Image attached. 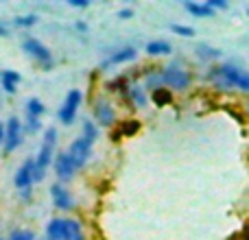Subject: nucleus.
Here are the masks:
<instances>
[{"instance_id":"obj_31","label":"nucleus","mask_w":249,"mask_h":240,"mask_svg":"<svg viewBox=\"0 0 249 240\" xmlns=\"http://www.w3.org/2000/svg\"><path fill=\"white\" fill-rule=\"evenodd\" d=\"M4 131H7V129H4V122L0 120V146L4 144Z\"/></svg>"},{"instance_id":"obj_23","label":"nucleus","mask_w":249,"mask_h":240,"mask_svg":"<svg viewBox=\"0 0 249 240\" xmlns=\"http://www.w3.org/2000/svg\"><path fill=\"white\" fill-rule=\"evenodd\" d=\"M7 240H35V232L33 229H26V227H18L9 234Z\"/></svg>"},{"instance_id":"obj_18","label":"nucleus","mask_w":249,"mask_h":240,"mask_svg":"<svg viewBox=\"0 0 249 240\" xmlns=\"http://www.w3.org/2000/svg\"><path fill=\"white\" fill-rule=\"evenodd\" d=\"M24 112H26V118H39V120H42L44 112H46V105H44L39 99H35V96H33V99L26 101Z\"/></svg>"},{"instance_id":"obj_16","label":"nucleus","mask_w":249,"mask_h":240,"mask_svg":"<svg viewBox=\"0 0 249 240\" xmlns=\"http://www.w3.org/2000/svg\"><path fill=\"white\" fill-rule=\"evenodd\" d=\"M66 240H88L86 227L79 219H68L66 216Z\"/></svg>"},{"instance_id":"obj_7","label":"nucleus","mask_w":249,"mask_h":240,"mask_svg":"<svg viewBox=\"0 0 249 240\" xmlns=\"http://www.w3.org/2000/svg\"><path fill=\"white\" fill-rule=\"evenodd\" d=\"M66 153L70 155V159H72V164L77 166V171H81V168H86L88 164H90L92 155H94V144H90L88 140H83V137L79 136L68 144Z\"/></svg>"},{"instance_id":"obj_1","label":"nucleus","mask_w":249,"mask_h":240,"mask_svg":"<svg viewBox=\"0 0 249 240\" xmlns=\"http://www.w3.org/2000/svg\"><path fill=\"white\" fill-rule=\"evenodd\" d=\"M57 137H59V133H57L55 127H46L42 133V144H39L37 149V155H35V171H33V177H35V184H39V181H44V177H46L48 168L53 166V162H55V149H57Z\"/></svg>"},{"instance_id":"obj_8","label":"nucleus","mask_w":249,"mask_h":240,"mask_svg":"<svg viewBox=\"0 0 249 240\" xmlns=\"http://www.w3.org/2000/svg\"><path fill=\"white\" fill-rule=\"evenodd\" d=\"M33 171H35L33 157H26L24 162L18 166L16 175H13V186L18 188V192H29V190H33V184H35Z\"/></svg>"},{"instance_id":"obj_24","label":"nucleus","mask_w":249,"mask_h":240,"mask_svg":"<svg viewBox=\"0 0 249 240\" xmlns=\"http://www.w3.org/2000/svg\"><path fill=\"white\" fill-rule=\"evenodd\" d=\"M171 31L175 35H181V37H195V29L193 26H188V24H177V22H173Z\"/></svg>"},{"instance_id":"obj_11","label":"nucleus","mask_w":249,"mask_h":240,"mask_svg":"<svg viewBox=\"0 0 249 240\" xmlns=\"http://www.w3.org/2000/svg\"><path fill=\"white\" fill-rule=\"evenodd\" d=\"M51 201H53V206H55L57 210H61V212L74 210V197H72V192H70V190L66 188L64 184H59V181L51 186Z\"/></svg>"},{"instance_id":"obj_20","label":"nucleus","mask_w":249,"mask_h":240,"mask_svg":"<svg viewBox=\"0 0 249 240\" xmlns=\"http://www.w3.org/2000/svg\"><path fill=\"white\" fill-rule=\"evenodd\" d=\"M81 137L88 140L90 144H94V142L99 140V124L92 122V120H86V122L81 124Z\"/></svg>"},{"instance_id":"obj_32","label":"nucleus","mask_w":249,"mask_h":240,"mask_svg":"<svg viewBox=\"0 0 249 240\" xmlns=\"http://www.w3.org/2000/svg\"><path fill=\"white\" fill-rule=\"evenodd\" d=\"M77 29L79 31H88V24H86V22H77Z\"/></svg>"},{"instance_id":"obj_26","label":"nucleus","mask_w":249,"mask_h":240,"mask_svg":"<svg viewBox=\"0 0 249 240\" xmlns=\"http://www.w3.org/2000/svg\"><path fill=\"white\" fill-rule=\"evenodd\" d=\"M238 90L245 92V94H249V70H243L241 81H238Z\"/></svg>"},{"instance_id":"obj_13","label":"nucleus","mask_w":249,"mask_h":240,"mask_svg":"<svg viewBox=\"0 0 249 240\" xmlns=\"http://www.w3.org/2000/svg\"><path fill=\"white\" fill-rule=\"evenodd\" d=\"M138 57V51L133 46H124V48H118V51H114L112 55L107 57V59L101 64V68H112V66H123V64H129V61H133Z\"/></svg>"},{"instance_id":"obj_35","label":"nucleus","mask_w":249,"mask_h":240,"mask_svg":"<svg viewBox=\"0 0 249 240\" xmlns=\"http://www.w3.org/2000/svg\"><path fill=\"white\" fill-rule=\"evenodd\" d=\"M0 240H2V238H0Z\"/></svg>"},{"instance_id":"obj_5","label":"nucleus","mask_w":249,"mask_h":240,"mask_svg":"<svg viewBox=\"0 0 249 240\" xmlns=\"http://www.w3.org/2000/svg\"><path fill=\"white\" fill-rule=\"evenodd\" d=\"M83 103V92L81 90H70L68 94H66L64 103H61V107L57 109V118H59L61 124H72L74 120H77V114H79V107H81Z\"/></svg>"},{"instance_id":"obj_30","label":"nucleus","mask_w":249,"mask_h":240,"mask_svg":"<svg viewBox=\"0 0 249 240\" xmlns=\"http://www.w3.org/2000/svg\"><path fill=\"white\" fill-rule=\"evenodd\" d=\"M0 37H9V26L0 20Z\"/></svg>"},{"instance_id":"obj_14","label":"nucleus","mask_w":249,"mask_h":240,"mask_svg":"<svg viewBox=\"0 0 249 240\" xmlns=\"http://www.w3.org/2000/svg\"><path fill=\"white\" fill-rule=\"evenodd\" d=\"M20 72H16V70H2V74H0V87H2L4 94H16L18 87H20Z\"/></svg>"},{"instance_id":"obj_4","label":"nucleus","mask_w":249,"mask_h":240,"mask_svg":"<svg viewBox=\"0 0 249 240\" xmlns=\"http://www.w3.org/2000/svg\"><path fill=\"white\" fill-rule=\"evenodd\" d=\"M4 144H2V151L4 155H11L16 153L18 149L22 146V142H24V122H22L18 116H11L4 122Z\"/></svg>"},{"instance_id":"obj_27","label":"nucleus","mask_w":249,"mask_h":240,"mask_svg":"<svg viewBox=\"0 0 249 240\" xmlns=\"http://www.w3.org/2000/svg\"><path fill=\"white\" fill-rule=\"evenodd\" d=\"M206 4L212 9V11H221V9H228L230 7L225 0H206Z\"/></svg>"},{"instance_id":"obj_33","label":"nucleus","mask_w":249,"mask_h":240,"mask_svg":"<svg viewBox=\"0 0 249 240\" xmlns=\"http://www.w3.org/2000/svg\"><path fill=\"white\" fill-rule=\"evenodd\" d=\"M247 16H249V9H247Z\"/></svg>"},{"instance_id":"obj_15","label":"nucleus","mask_w":249,"mask_h":240,"mask_svg":"<svg viewBox=\"0 0 249 240\" xmlns=\"http://www.w3.org/2000/svg\"><path fill=\"white\" fill-rule=\"evenodd\" d=\"M144 52L149 57H166L173 52V46H171V42H166V39H151V42L144 46Z\"/></svg>"},{"instance_id":"obj_12","label":"nucleus","mask_w":249,"mask_h":240,"mask_svg":"<svg viewBox=\"0 0 249 240\" xmlns=\"http://www.w3.org/2000/svg\"><path fill=\"white\" fill-rule=\"evenodd\" d=\"M124 96H127L129 103H131L133 107H138V109H144L146 105H149V101H151L149 90L144 87V83H129L127 94Z\"/></svg>"},{"instance_id":"obj_17","label":"nucleus","mask_w":249,"mask_h":240,"mask_svg":"<svg viewBox=\"0 0 249 240\" xmlns=\"http://www.w3.org/2000/svg\"><path fill=\"white\" fill-rule=\"evenodd\" d=\"M184 9L195 17H214V11H212L206 2H193V0H186Z\"/></svg>"},{"instance_id":"obj_19","label":"nucleus","mask_w":249,"mask_h":240,"mask_svg":"<svg viewBox=\"0 0 249 240\" xmlns=\"http://www.w3.org/2000/svg\"><path fill=\"white\" fill-rule=\"evenodd\" d=\"M195 52H197V57L201 61H214V59H219V57H221L219 48H212L210 44H199Z\"/></svg>"},{"instance_id":"obj_2","label":"nucleus","mask_w":249,"mask_h":240,"mask_svg":"<svg viewBox=\"0 0 249 240\" xmlns=\"http://www.w3.org/2000/svg\"><path fill=\"white\" fill-rule=\"evenodd\" d=\"M243 68L234 64H221L212 66L208 72V81L216 87V90H238V81H241Z\"/></svg>"},{"instance_id":"obj_10","label":"nucleus","mask_w":249,"mask_h":240,"mask_svg":"<svg viewBox=\"0 0 249 240\" xmlns=\"http://www.w3.org/2000/svg\"><path fill=\"white\" fill-rule=\"evenodd\" d=\"M53 168H55V175L57 179H59V184H66V181L74 179V175H77V166L72 164V159H70V155L66 153H57L55 155V162H53Z\"/></svg>"},{"instance_id":"obj_29","label":"nucleus","mask_w":249,"mask_h":240,"mask_svg":"<svg viewBox=\"0 0 249 240\" xmlns=\"http://www.w3.org/2000/svg\"><path fill=\"white\" fill-rule=\"evenodd\" d=\"M133 16V9H121V11H118V17H121V20H129V17Z\"/></svg>"},{"instance_id":"obj_9","label":"nucleus","mask_w":249,"mask_h":240,"mask_svg":"<svg viewBox=\"0 0 249 240\" xmlns=\"http://www.w3.org/2000/svg\"><path fill=\"white\" fill-rule=\"evenodd\" d=\"M92 112H94V120L99 124H103V127H112V124H116V107H114L105 96H99V99L94 101Z\"/></svg>"},{"instance_id":"obj_28","label":"nucleus","mask_w":249,"mask_h":240,"mask_svg":"<svg viewBox=\"0 0 249 240\" xmlns=\"http://www.w3.org/2000/svg\"><path fill=\"white\" fill-rule=\"evenodd\" d=\"M68 4H70V7H74V9H88V7H90V2H88V0H68Z\"/></svg>"},{"instance_id":"obj_21","label":"nucleus","mask_w":249,"mask_h":240,"mask_svg":"<svg viewBox=\"0 0 249 240\" xmlns=\"http://www.w3.org/2000/svg\"><path fill=\"white\" fill-rule=\"evenodd\" d=\"M39 22V17L35 16V13H26V16H18L16 20H13V24L20 26V29H31V26H35Z\"/></svg>"},{"instance_id":"obj_34","label":"nucleus","mask_w":249,"mask_h":240,"mask_svg":"<svg viewBox=\"0 0 249 240\" xmlns=\"http://www.w3.org/2000/svg\"><path fill=\"white\" fill-rule=\"evenodd\" d=\"M247 109H249V103H247Z\"/></svg>"},{"instance_id":"obj_25","label":"nucleus","mask_w":249,"mask_h":240,"mask_svg":"<svg viewBox=\"0 0 249 240\" xmlns=\"http://www.w3.org/2000/svg\"><path fill=\"white\" fill-rule=\"evenodd\" d=\"M24 131L31 133V136L39 133V131H42V120H39V118H26L24 120Z\"/></svg>"},{"instance_id":"obj_3","label":"nucleus","mask_w":249,"mask_h":240,"mask_svg":"<svg viewBox=\"0 0 249 240\" xmlns=\"http://www.w3.org/2000/svg\"><path fill=\"white\" fill-rule=\"evenodd\" d=\"M160 77H162V87L171 92H186L193 86V74L190 70L181 68V66H164L160 68Z\"/></svg>"},{"instance_id":"obj_6","label":"nucleus","mask_w":249,"mask_h":240,"mask_svg":"<svg viewBox=\"0 0 249 240\" xmlns=\"http://www.w3.org/2000/svg\"><path fill=\"white\" fill-rule=\"evenodd\" d=\"M22 51H24L37 66H42V68H51L53 66L51 48H48L44 42H39L37 37H24V42H22Z\"/></svg>"},{"instance_id":"obj_22","label":"nucleus","mask_w":249,"mask_h":240,"mask_svg":"<svg viewBox=\"0 0 249 240\" xmlns=\"http://www.w3.org/2000/svg\"><path fill=\"white\" fill-rule=\"evenodd\" d=\"M151 99H153V103H158V105H168L173 101V96H171V92H168L166 87H160V90H153Z\"/></svg>"}]
</instances>
